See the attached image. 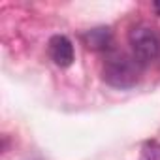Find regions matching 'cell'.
<instances>
[{"instance_id": "3", "label": "cell", "mask_w": 160, "mask_h": 160, "mask_svg": "<svg viewBox=\"0 0 160 160\" xmlns=\"http://www.w3.org/2000/svg\"><path fill=\"white\" fill-rule=\"evenodd\" d=\"M47 51H49L51 60L58 68H68V66L73 64L75 55H73V45H72L68 36H64V34L51 36V40L47 43Z\"/></svg>"}, {"instance_id": "5", "label": "cell", "mask_w": 160, "mask_h": 160, "mask_svg": "<svg viewBox=\"0 0 160 160\" xmlns=\"http://www.w3.org/2000/svg\"><path fill=\"white\" fill-rule=\"evenodd\" d=\"M139 160H160V143L156 139H147L141 145Z\"/></svg>"}, {"instance_id": "1", "label": "cell", "mask_w": 160, "mask_h": 160, "mask_svg": "<svg viewBox=\"0 0 160 160\" xmlns=\"http://www.w3.org/2000/svg\"><path fill=\"white\" fill-rule=\"evenodd\" d=\"M143 64L126 53H115L108 57L104 64V81L115 89H132L139 83Z\"/></svg>"}, {"instance_id": "6", "label": "cell", "mask_w": 160, "mask_h": 160, "mask_svg": "<svg viewBox=\"0 0 160 160\" xmlns=\"http://www.w3.org/2000/svg\"><path fill=\"white\" fill-rule=\"evenodd\" d=\"M152 10L156 12V15H160V0H156V2L152 4Z\"/></svg>"}, {"instance_id": "4", "label": "cell", "mask_w": 160, "mask_h": 160, "mask_svg": "<svg viewBox=\"0 0 160 160\" xmlns=\"http://www.w3.org/2000/svg\"><path fill=\"white\" fill-rule=\"evenodd\" d=\"M81 40L92 51H106L113 43V34H111V30L108 27H96V28L87 30L81 36Z\"/></svg>"}, {"instance_id": "2", "label": "cell", "mask_w": 160, "mask_h": 160, "mask_svg": "<svg viewBox=\"0 0 160 160\" xmlns=\"http://www.w3.org/2000/svg\"><path fill=\"white\" fill-rule=\"evenodd\" d=\"M132 55L145 66L160 60V34L149 25H138L128 34Z\"/></svg>"}]
</instances>
